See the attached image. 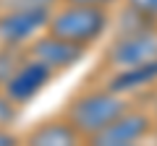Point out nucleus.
I'll use <instances>...</instances> for the list:
<instances>
[{"mask_svg":"<svg viewBox=\"0 0 157 146\" xmlns=\"http://www.w3.org/2000/svg\"><path fill=\"white\" fill-rule=\"evenodd\" d=\"M149 128H152V123H149L147 115L128 112V110H126L121 118H115L102 133H97L92 141H94L97 146H128V144L141 141L147 133H149Z\"/></svg>","mask_w":157,"mask_h":146,"instance_id":"423d86ee","label":"nucleus"},{"mask_svg":"<svg viewBox=\"0 0 157 146\" xmlns=\"http://www.w3.org/2000/svg\"><path fill=\"white\" fill-rule=\"evenodd\" d=\"M126 110H128V104L118 91L107 89L97 91V94H84L68 107V123L76 128L81 138H94Z\"/></svg>","mask_w":157,"mask_h":146,"instance_id":"f257e3e1","label":"nucleus"},{"mask_svg":"<svg viewBox=\"0 0 157 146\" xmlns=\"http://www.w3.org/2000/svg\"><path fill=\"white\" fill-rule=\"evenodd\" d=\"M13 68H16L13 57L8 55V52H0V84H6V78L13 73Z\"/></svg>","mask_w":157,"mask_h":146,"instance_id":"f8f14e48","label":"nucleus"},{"mask_svg":"<svg viewBox=\"0 0 157 146\" xmlns=\"http://www.w3.org/2000/svg\"><path fill=\"white\" fill-rule=\"evenodd\" d=\"M50 21L47 8H8L0 16V45L18 47L37 37Z\"/></svg>","mask_w":157,"mask_h":146,"instance_id":"7ed1b4c3","label":"nucleus"},{"mask_svg":"<svg viewBox=\"0 0 157 146\" xmlns=\"http://www.w3.org/2000/svg\"><path fill=\"white\" fill-rule=\"evenodd\" d=\"M157 81V63H147V65H136V68H123L118 71L110 81V91L126 94V91L141 89V86Z\"/></svg>","mask_w":157,"mask_h":146,"instance_id":"6e6552de","label":"nucleus"},{"mask_svg":"<svg viewBox=\"0 0 157 146\" xmlns=\"http://www.w3.org/2000/svg\"><path fill=\"white\" fill-rule=\"evenodd\" d=\"M128 5L147 18H157V0H128Z\"/></svg>","mask_w":157,"mask_h":146,"instance_id":"9b49d317","label":"nucleus"},{"mask_svg":"<svg viewBox=\"0 0 157 146\" xmlns=\"http://www.w3.org/2000/svg\"><path fill=\"white\" fill-rule=\"evenodd\" d=\"M66 3H78V5H110L113 0H66Z\"/></svg>","mask_w":157,"mask_h":146,"instance_id":"4468645a","label":"nucleus"},{"mask_svg":"<svg viewBox=\"0 0 157 146\" xmlns=\"http://www.w3.org/2000/svg\"><path fill=\"white\" fill-rule=\"evenodd\" d=\"M81 136L76 133L71 123H63V120H55V123H42L34 133H29V144L34 146H68L76 144Z\"/></svg>","mask_w":157,"mask_h":146,"instance_id":"0eeeda50","label":"nucleus"},{"mask_svg":"<svg viewBox=\"0 0 157 146\" xmlns=\"http://www.w3.org/2000/svg\"><path fill=\"white\" fill-rule=\"evenodd\" d=\"M13 104H16V102H13L8 94L0 97V128H6V123H11V120L16 118V110H13Z\"/></svg>","mask_w":157,"mask_h":146,"instance_id":"1a4fd4ad","label":"nucleus"},{"mask_svg":"<svg viewBox=\"0 0 157 146\" xmlns=\"http://www.w3.org/2000/svg\"><path fill=\"white\" fill-rule=\"evenodd\" d=\"M81 55H84V47L81 45H73V42H68V39H60L55 34L39 37L32 45V50H29V57H32V60L47 65L52 73L76 65V63L81 60Z\"/></svg>","mask_w":157,"mask_h":146,"instance_id":"39448f33","label":"nucleus"},{"mask_svg":"<svg viewBox=\"0 0 157 146\" xmlns=\"http://www.w3.org/2000/svg\"><path fill=\"white\" fill-rule=\"evenodd\" d=\"M52 71L47 65H42V63L32 60L29 57L26 63H21V65L13 68V73L6 78V94L11 97L16 104H24V102H29L32 97H37L39 91L47 86V81H50Z\"/></svg>","mask_w":157,"mask_h":146,"instance_id":"20e7f679","label":"nucleus"},{"mask_svg":"<svg viewBox=\"0 0 157 146\" xmlns=\"http://www.w3.org/2000/svg\"><path fill=\"white\" fill-rule=\"evenodd\" d=\"M50 34L68 39L73 45H92L94 39H100L102 31L107 29V13L102 5H78V3H68L66 8L50 13L47 21Z\"/></svg>","mask_w":157,"mask_h":146,"instance_id":"f03ea898","label":"nucleus"},{"mask_svg":"<svg viewBox=\"0 0 157 146\" xmlns=\"http://www.w3.org/2000/svg\"><path fill=\"white\" fill-rule=\"evenodd\" d=\"M55 3V0H3V5L8 8H47L50 11V5Z\"/></svg>","mask_w":157,"mask_h":146,"instance_id":"9d476101","label":"nucleus"},{"mask_svg":"<svg viewBox=\"0 0 157 146\" xmlns=\"http://www.w3.org/2000/svg\"><path fill=\"white\" fill-rule=\"evenodd\" d=\"M13 144H16V136H13L11 130L0 128V146H13Z\"/></svg>","mask_w":157,"mask_h":146,"instance_id":"ddd939ff","label":"nucleus"}]
</instances>
